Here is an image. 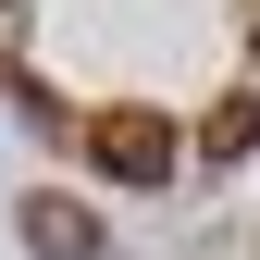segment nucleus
<instances>
[{
  "label": "nucleus",
  "instance_id": "3",
  "mask_svg": "<svg viewBox=\"0 0 260 260\" xmlns=\"http://www.w3.org/2000/svg\"><path fill=\"white\" fill-rule=\"evenodd\" d=\"M248 137H260V100H223V112H211V124H199V149H211V161H236V149H248Z\"/></svg>",
  "mask_w": 260,
  "mask_h": 260
},
{
  "label": "nucleus",
  "instance_id": "2",
  "mask_svg": "<svg viewBox=\"0 0 260 260\" xmlns=\"http://www.w3.org/2000/svg\"><path fill=\"white\" fill-rule=\"evenodd\" d=\"M13 211H25V248H38V260H100V211H87V199L38 186V199H13Z\"/></svg>",
  "mask_w": 260,
  "mask_h": 260
},
{
  "label": "nucleus",
  "instance_id": "1",
  "mask_svg": "<svg viewBox=\"0 0 260 260\" xmlns=\"http://www.w3.org/2000/svg\"><path fill=\"white\" fill-rule=\"evenodd\" d=\"M87 161H100L112 186H161V174H174V124H161V112H100V124H87Z\"/></svg>",
  "mask_w": 260,
  "mask_h": 260
}]
</instances>
